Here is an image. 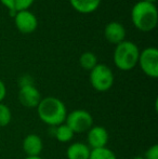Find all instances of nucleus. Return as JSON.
I'll use <instances>...</instances> for the list:
<instances>
[{
    "mask_svg": "<svg viewBox=\"0 0 158 159\" xmlns=\"http://www.w3.org/2000/svg\"><path fill=\"white\" fill-rule=\"evenodd\" d=\"M37 111L41 121L51 127H57L62 125L67 116L65 104L60 98L54 96H47L41 98L37 106Z\"/></svg>",
    "mask_w": 158,
    "mask_h": 159,
    "instance_id": "nucleus-1",
    "label": "nucleus"
},
{
    "mask_svg": "<svg viewBox=\"0 0 158 159\" xmlns=\"http://www.w3.org/2000/svg\"><path fill=\"white\" fill-rule=\"evenodd\" d=\"M131 20L134 26L141 32H151L157 25L158 11L155 3L141 1L137 2L131 10Z\"/></svg>",
    "mask_w": 158,
    "mask_h": 159,
    "instance_id": "nucleus-2",
    "label": "nucleus"
},
{
    "mask_svg": "<svg viewBox=\"0 0 158 159\" xmlns=\"http://www.w3.org/2000/svg\"><path fill=\"white\" fill-rule=\"evenodd\" d=\"M140 50L132 41L124 40L116 46L114 51V63L120 70H130L139 61Z\"/></svg>",
    "mask_w": 158,
    "mask_h": 159,
    "instance_id": "nucleus-3",
    "label": "nucleus"
},
{
    "mask_svg": "<svg viewBox=\"0 0 158 159\" xmlns=\"http://www.w3.org/2000/svg\"><path fill=\"white\" fill-rule=\"evenodd\" d=\"M114 80L112 69L105 64H97L92 70H90V82L99 92L110 90L114 84Z\"/></svg>",
    "mask_w": 158,
    "mask_h": 159,
    "instance_id": "nucleus-4",
    "label": "nucleus"
},
{
    "mask_svg": "<svg viewBox=\"0 0 158 159\" xmlns=\"http://www.w3.org/2000/svg\"><path fill=\"white\" fill-rule=\"evenodd\" d=\"M66 125L72 129L74 133L88 132L92 127L93 118L91 114L84 109H76L66 116Z\"/></svg>",
    "mask_w": 158,
    "mask_h": 159,
    "instance_id": "nucleus-5",
    "label": "nucleus"
},
{
    "mask_svg": "<svg viewBox=\"0 0 158 159\" xmlns=\"http://www.w3.org/2000/svg\"><path fill=\"white\" fill-rule=\"evenodd\" d=\"M138 64L145 75L151 78L158 77V50L155 47H148L142 50Z\"/></svg>",
    "mask_w": 158,
    "mask_h": 159,
    "instance_id": "nucleus-6",
    "label": "nucleus"
},
{
    "mask_svg": "<svg viewBox=\"0 0 158 159\" xmlns=\"http://www.w3.org/2000/svg\"><path fill=\"white\" fill-rule=\"evenodd\" d=\"M14 23L20 33L32 34L37 30L38 20L32 11L23 10L16 12V14L14 15Z\"/></svg>",
    "mask_w": 158,
    "mask_h": 159,
    "instance_id": "nucleus-7",
    "label": "nucleus"
},
{
    "mask_svg": "<svg viewBox=\"0 0 158 159\" xmlns=\"http://www.w3.org/2000/svg\"><path fill=\"white\" fill-rule=\"evenodd\" d=\"M19 101L24 107L36 108L41 101V95L34 84H26L20 88Z\"/></svg>",
    "mask_w": 158,
    "mask_h": 159,
    "instance_id": "nucleus-8",
    "label": "nucleus"
},
{
    "mask_svg": "<svg viewBox=\"0 0 158 159\" xmlns=\"http://www.w3.org/2000/svg\"><path fill=\"white\" fill-rule=\"evenodd\" d=\"M88 144L91 148H100V147H105L108 142V133L107 130L104 127L95 126L91 127L88 130Z\"/></svg>",
    "mask_w": 158,
    "mask_h": 159,
    "instance_id": "nucleus-9",
    "label": "nucleus"
},
{
    "mask_svg": "<svg viewBox=\"0 0 158 159\" xmlns=\"http://www.w3.org/2000/svg\"><path fill=\"white\" fill-rule=\"evenodd\" d=\"M104 36L106 40L113 44H119L126 38V30L119 22H111L105 26Z\"/></svg>",
    "mask_w": 158,
    "mask_h": 159,
    "instance_id": "nucleus-10",
    "label": "nucleus"
},
{
    "mask_svg": "<svg viewBox=\"0 0 158 159\" xmlns=\"http://www.w3.org/2000/svg\"><path fill=\"white\" fill-rule=\"evenodd\" d=\"M43 148V143L37 134H28L23 140V149L27 157L39 156Z\"/></svg>",
    "mask_w": 158,
    "mask_h": 159,
    "instance_id": "nucleus-11",
    "label": "nucleus"
},
{
    "mask_svg": "<svg viewBox=\"0 0 158 159\" xmlns=\"http://www.w3.org/2000/svg\"><path fill=\"white\" fill-rule=\"evenodd\" d=\"M90 151L91 149L87 144L76 142L68 146L66 156H67V159H89Z\"/></svg>",
    "mask_w": 158,
    "mask_h": 159,
    "instance_id": "nucleus-12",
    "label": "nucleus"
},
{
    "mask_svg": "<svg viewBox=\"0 0 158 159\" xmlns=\"http://www.w3.org/2000/svg\"><path fill=\"white\" fill-rule=\"evenodd\" d=\"M0 1L4 7H7L10 15L14 16L19 11L28 10V8L34 3L35 0H0Z\"/></svg>",
    "mask_w": 158,
    "mask_h": 159,
    "instance_id": "nucleus-13",
    "label": "nucleus"
},
{
    "mask_svg": "<svg viewBox=\"0 0 158 159\" xmlns=\"http://www.w3.org/2000/svg\"><path fill=\"white\" fill-rule=\"evenodd\" d=\"M72 7L80 13L94 12L99 8L101 0H70Z\"/></svg>",
    "mask_w": 158,
    "mask_h": 159,
    "instance_id": "nucleus-14",
    "label": "nucleus"
},
{
    "mask_svg": "<svg viewBox=\"0 0 158 159\" xmlns=\"http://www.w3.org/2000/svg\"><path fill=\"white\" fill-rule=\"evenodd\" d=\"M54 136L56 138V140L59 141V142L66 143V142H70L73 139L74 132L72 131V129L66 124H62V125H60V126L55 127Z\"/></svg>",
    "mask_w": 158,
    "mask_h": 159,
    "instance_id": "nucleus-15",
    "label": "nucleus"
},
{
    "mask_svg": "<svg viewBox=\"0 0 158 159\" xmlns=\"http://www.w3.org/2000/svg\"><path fill=\"white\" fill-rule=\"evenodd\" d=\"M79 63L81 67L86 70H92L97 64V57L94 53L92 52H84L79 57Z\"/></svg>",
    "mask_w": 158,
    "mask_h": 159,
    "instance_id": "nucleus-16",
    "label": "nucleus"
},
{
    "mask_svg": "<svg viewBox=\"0 0 158 159\" xmlns=\"http://www.w3.org/2000/svg\"><path fill=\"white\" fill-rule=\"evenodd\" d=\"M89 159H117L115 153L107 147H100L93 148L90 151Z\"/></svg>",
    "mask_w": 158,
    "mask_h": 159,
    "instance_id": "nucleus-17",
    "label": "nucleus"
},
{
    "mask_svg": "<svg viewBox=\"0 0 158 159\" xmlns=\"http://www.w3.org/2000/svg\"><path fill=\"white\" fill-rule=\"evenodd\" d=\"M12 114L11 109L3 103H0V127H6L10 124Z\"/></svg>",
    "mask_w": 158,
    "mask_h": 159,
    "instance_id": "nucleus-18",
    "label": "nucleus"
},
{
    "mask_svg": "<svg viewBox=\"0 0 158 159\" xmlns=\"http://www.w3.org/2000/svg\"><path fill=\"white\" fill-rule=\"evenodd\" d=\"M144 159H158V145L157 144L151 146L150 148L145 152Z\"/></svg>",
    "mask_w": 158,
    "mask_h": 159,
    "instance_id": "nucleus-19",
    "label": "nucleus"
},
{
    "mask_svg": "<svg viewBox=\"0 0 158 159\" xmlns=\"http://www.w3.org/2000/svg\"><path fill=\"white\" fill-rule=\"evenodd\" d=\"M7 94V88H6V84H3L1 79H0V103L2 102L4 98H6Z\"/></svg>",
    "mask_w": 158,
    "mask_h": 159,
    "instance_id": "nucleus-20",
    "label": "nucleus"
},
{
    "mask_svg": "<svg viewBox=\"0 0 158 159\" xmlns=\"http://www.w3.org/2000/svg\"><path fill=\"white\" fill-rule=\"evenodd\" d=\"M25 159H42V158H40L39 156H35V157H26Z\"/></svg>",
    "mask_w": 158,
    "mask_h": 159,
    "instance_id": "nucleus-21",
    "label": "nucleus"
},
{
    "mask_svg": "<svg viewBox=\"0 0 158 159\" xmlns=\"http://www.w3.org/2000/svg\"><path fill=\"white\" fill-rule=\"evenodd\" d=\"M132 159H144L143 156H135V157H133Z\"/></svg>",
    "mask_w": 158,
    "mask_h": 159,
    "instance_id": "nucleus-22",
    "label": "nucleus"
},
{
    "mask_svg": "<svg viewBox=\"0 0 158 159\" xmlns=\"http://www.w3.org/2000/svg\"><path fill=\"white\" fill-rule=\"evenodd\" d=\"M144 1H147V2H151V3H155L157 0H144Z\"/></svg>",
    "mask_w": 158,
    "mask_h": 159,
    "instance_id": "nucleus-23",
    "label": "nucleus"
}]
</instances>
